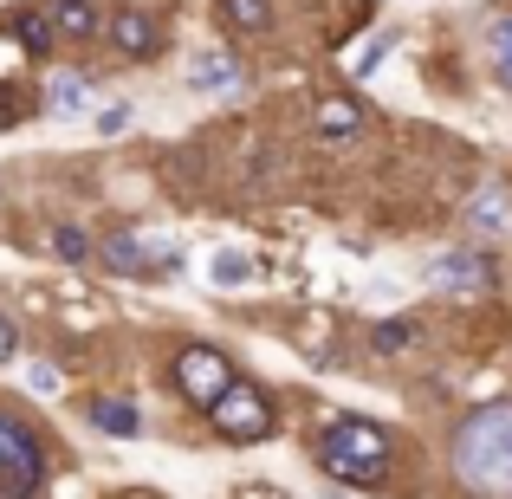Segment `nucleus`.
<instances>
[{
    "label": "nucleus",
    "mask_w": 512,
    "mask_h": 499,
    "mask_svg": "<svg viewBox=\"0 0 512 499\" xmlns=\"http://www.w3.org/2000/svg\"><path fill=\"white\" fill-rule=\"evenodd\" d=\"M448 474L474 499H512V396L474 402L448 428Z\"/></svg>",
    "instance_id": "obj_1"
},
{
    "label": "nucleus",
    "mask_w": 512,
    "mask_h": 499,
    "mask_svg": "<svg viewBox=\"0 0 512 499\" xmlns=\"http://www.w3.org/2000/svg\"><path fill=\"white\" fill-rule=\"evenodd\" d=\"M312 467L331 487H363L383 493L396 487V435L370 415H325L312 428Z\"/></svg>",
    "instance_id": "obj_2"
},
{
    "label": "nucleus",
    "mask_w": 512,
    "mask_h": 499,
    "mask_svg": "<svg viewBox=\"0 0 512 499\" xmlns=\"http://www.w3.org/2000/svg\"><path fill=\"white\" fill-rule=\"evenodd\" d=\"M52 480V448L13 402H0V499H39Z\"/></svg>",
    "instance_id": "obj_3"
},
{
    "label": "nucleus",
    "mask_w": 512,
    "mask_h": 499,
    "mask_svg": "<svg viewBox=\"0 0 512 499\" xmlns=\"http://www.w3.org/2000/svg\"><path fill=\"white\" fill-rule=\"evenodd\" d=\"M234 376H240L234 350L208 344V337H188V344H175V357H169V389L188 402V409H201V415L234 389Z\"/></svg>",
    "instance_id": "obj_4"
},
{
    "label": "nucleus",
    "mask_w": 512,
    "mask_h": 499,
    "mask_svg": "<svg viewBox=\"0 0 512 499\" xmlns=\"http://www.w3.org/2000/svg\"><path fill=\"white\" fill-rule=\"evenodd\" d=\"M98 266L111 279H137V286H156V279L182 273V247L163 234H143V227H111L98 240Z\"/></svg>",
    "instance_id": "obj_5"
},
{
    "label": "nucleus",
    "mask_w": 512,
    "mask_h": 499,
    "mask_svg": "<svg viewBox=\"0 0 512 499\" xmlns=\"http://www.w3.org/2000/svg\"><path fill=\"white\" fill-rule=\"evenodd\" d=\"M208 428L227 441V448H253V441H266L279 428V396L260 383V376H234V389L208 409Z\"/></svg>",
    "instance_id": "obj_6"
},
{
    "label": "nucleus",
    "mask_w": 512,
    "mask_h": 499,
    "mask_svg": "<svg viewBox=\"0 0 512 499\" xmlns=\"http://www.w3.org/2000/svg\"><path fill=\"white\" fill-rule=\"evenodd\" d=\"M104 52H111L117 65H156L169 46V13L163 7H143V0H117L111 13H104Z\"/></svg>",
    "instance_id": "obj_7"
},
{
    "label": "nucleus",
    "mask_w": 512,
    "mask_h": 499,
    "mask_svg": "<svg viewBox=\"0 0 512 499\" xmlns=\"http://www.w3.org/2000/svg\"><path fill=\"white\" fill-rule=\"evenodd\" d=\"M422 286L428 292H454V299H493L500 292V260H493L487 247H448L435 253V260L422 266Z\"/></svg>",
    "instance_id": "obj_8"
},
{
    "label": "nucleus",
    "mask_w": 512,
    "mask_h": 499,
    "mask_svg": "<svg viewBox=\"0 0 512 499\" xmlns=\"http://www.w3.org/2000/svg\"><path fill=\"white\" fill-rule=\"evenodd\" d=\"M312 137L325 150H350L357 137H370V104L350 91H318L312 98Z\"/></svg>",
    "instance_id": "obj_9"
},
{
    "label": "nucleus",
    "mask_w": 512,
    "mask_h": 499,
    "mask_svg": "<svg viewBox=\"0 0 512 499\" xmlns=\"http://www.w3.org/2000/svg\"><path fill=\"white\" fill-rule=\"evenodd\" d=\"M182 78H188V91H195V98H240V91H247V72H240L234 46H201V52H188Z\"/></svg>",
    "instance_id": "obj_10"
},
{
    "label": "nucleus",
    "mask_w": 512,
    "mask_h": 499,
    "mask_svg": "<svg viewBox=\"0 0 512 499\" xmlns=\"http://www.w3.org/2000/svg\"><path fill=\"white\" fill-rule=\"evenodd\" d=\"M461 221L474 227V234H487V240L512 234V182H500V175H487V182H474V195H467Z\"/></svg>",
    "instance_id": "obj_11"
},
{
    "label": "nucleus",
    "mask_w": 512,
    "mask_h": 499,
    "mask_svg": "<svg viewBox=\"0 0 512 499\" xmlns=\"http://www.w3.org/2000/svg\"><path fill=\"white\" fill-rule=\"evenodd\" d=\"M91 91H98V78H91V72H72V65H59V72L39 85V111L59 117V124H72V117H91Z\"/></svg>",
    "instance_id": "obj_12"
},
{
    "label": "nucleus",
    "mask_w": 512,
    "mask_h": 499,
    "mask_svg": "<svg viewBox=\"0 0 512 499\" xmlns=\"http://www.w3.org/2000/svg\"><path fill=\"white\" fill-rule=\"evenodd\" d=\"M208 13L227 39H266L279 26V0H208Z\"/></svg>",
    "instance_id": "obj_13"
},
{
    "label": "nucleus",
    "mask_w": 512,
    "mask_h": 499,
    "mask_svg": "<svg viewBox=\"0 0 512 499\" xmlns=\"http://www.w3.org/2000/svg\"><path fill=\"white\" fill-rule=\"evenodd\" d=\"M39 7H46L59 46H91V39L104 33V7L98 0H39Z\"/></svg>",
    "instance_id": "obj_14"
},
{
    "label": "nucleus",
    "mask_w": 512,
    "mask_h": 499,
    "mask_svg": "<svg viewBox=\"0 0 512 499\" xmlns=\"http://www.w3.org/2000/svg\"><path fill=\"white\" fill-rule=\"evenodd\" d=\"M0 26L20 39L26 59H52V52H59V33H52V20H46V7H39V0H13Z\"/></svg>",
    "instance_id": "obj_15"
},
{
    "label": "nucleus",
    "mask_w": 512,
    "mask_h": 499,
    "mask_svg": "<svg viewBox=\"0 0 512 499\" xmlns=\"http://www.w3.org/2000/svg\"><path fill=\"white\" fill-rule=\"evenodd\" d=\"M428 344V325L415 312H402V318H376L370 325V350L383 363H402V357H415V350Z\"/></svg>",
    "instance_id": "obj_16"
},
{
    "label": "nucleus",
    "mask_w": 512,
    "mask_h": 499,
    "mask_svg": "<svg viewBox=\"0 0 512 499\" xmlns=\"http://www.w3.org/2000/svg\"><path fill=\"white\" fill-rule=\"evenodd\" d=\"M91 428L111 435V441H137L143 435V409L130 396H98V402H91Z\"/></svg>",
    "instance_id": "obj_17"
},
{
    "label": "nucleus",
    "mask_w": 512,
    "mask_h": 499,
    "mask_svg": "<svg viewBox=\"0 0 512 499\" xmlns=\"http://www.w3.org/2000/svg\"><path fill=\"white\" fill-rule=\"evenodd\" d=\"M480 46H487V65H493V78H500V91H512V13H487Z\"/></svg>",
    "instance_id": "obj_18"
},
{
    "label": "nucleus",
    "mask_w": 512,
    "mask_h": 499,
    "mask_svg": "<svg viewBox=\"0 0 512 499\" xmlns=\"http://www.w3.org/2000/svg\"><path fill=\"white\" fill-rule=\"evenodd\" d=\"M46 253L59 266H85V260H98V247H91V234L78 221H52V234H46Z\"/></svg>",
    "instance_id": "obj_19"
},
{
    "label": "nucleus",
    "mask_w": 512,
    "mask_h": 499,
    "mask_svg": "<svg viewBox=\"0 0 512 499\" xmlns=\"http://www.w3.org/2000/svg\"><path fill=\"white\" fill-rule=\"evenodd\" d=\"M253 273H260V260H253V253H240V247H221L208 260V286H247Z\"/></svg>",
    "instance_id": "obj_20"
},
{
    "label": "nucleus",
    "mask_w": 512,
    "mask_h": 499,
    "mask_svg": "<svg viewBox=\"0 0 512 499\" xmlns=\"http://www.w3.org/2000/svg\"><path fill=\"white\" fill-rule=\"evenodd\" d=\"M396 39H402V33H396V26H383V33H370V39H357V46H363V52H350V59H344V72H350V78H370V72H376V65H383V59H389V46H396Z\"/></svg>",
    "instance_id": "obj_21"
},
{
    "label": "nucleus",
    "mask_w": 512,
    "mask_h": 499,
    "mask_svg": "<svg viewBox=\"0 0 512 499\" xmlns=\"http://www.w3.org/2000/svg\"><path fill=\"white\" fill-rule=\"evenodd\" d=\"M26 389H33V396H59L65 370H59V363H26Z\"/></svg>",
    "instance_id": "obj_22"
},
{
    "label": "nucleus",
    "mask_w": 512,
    "mask_h": 499,
    "mask_svg": "<svg viewBox=\"0 0 512 499\" xmlns=\"http://www.w3.org/2000/svg\"><path fill=\"white\" fill-rule=\"evenodd\" d=\"M20 72H26V52H20V39L0 26V85H7V78H20Z\"/></svg>",
    "instance_id": "obj_23"
},
{
    "label": "nucleus",
    "mask_w": 512,
    "mask_h": 499,
    "mask_svg": "<svg viewBox=\"0 0 512 499\" xmlns=\"http://www.w3.org/2000/svg\"><path fill=\"white\" fill-rule=\"evenodd\" d=\"M91 124H98L104 137H117V130H130V104H104V111H91Z\"/></svg>",
    "instance_id": "obj_24"
},
{
    "label": "nucleus",
    "mask_w": 512,
    "mask_h": 499,
    "mask_svg": "<svg viewBox=\"0 0 512 499\" xmlns=\"http://www.w3.org/2000/svg\"><path fill=\"white\" fill-rule=\"evenodd\" d=\"M7 357H20V318L0 312V363H7Z\"/></svg>",
    "instance_id": "obj_25"
},
{
    "label": "nucleus",
    "mask_w": 512,
    "mask_h": 499,
    "mask_svg": "<svg viewBox=\"0 0 512 499\" xmlns=\"http://www.w3.org/2000/svg\"><path fill=\"white\" fill-rule=\"evenodd\" d=\"M117 499H156V493H117Z\"/></svg>",
    "instance_id": "obj_26"
}]
</instances>
